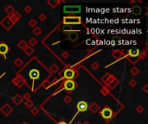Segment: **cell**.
I'll use <instances>...</instances> for the list:
<instances>
[{
  "mask_svg": "<svg viewBox=\"0 0 148 124\" xmlns=\"http://www.w3.org/2000/svg\"><path fill=\"white\" fill-rule=\"evenodd\" d=\"M63 24L66 25H78L81 24L82 21L81 16H66L63 17Z\"/></svg>",
  "mask_w": 148,
  "mask_h": 124,
  "instance_id": "1",
  "label": "cell"
},
{
  "mask_svg": "<svg viewBox=\"0 0 148 124\" xmlns=\"http://www.w3.org/2000/svg\"><path fill=\"white\" fill-rule=\"evenodd\" d=\"M100 115L106 121H109L113 117V111L108 106H105L103 109L100 110Z\"/></svg>",
  "mask_w": 148,
  "mask_h": 124,
  "instance_id": "2",
  "label": "cell"
},
{
  "mask_svg": "<svg viewBox=\"0 0 148 124\" xmlns=\"http://www.w3.org/2000/svg\"><path fill=\"white\" fill-rule=\"evenodd\" d=\"M0 25H1L6 31H10L12 27L15 25V23L13 22V21L11 20L10 16H6L0 21Z\"/></svg>",
  "mask_w": 148,
  "mask_h": 124,
  "instance_id": "3",
  "label": "cell"
},
{
  "mask_svg": "<svg viewBox=\"0 0 148 124\" xmlns=\"http://www.w3.org/2000/svg\"><path fill=\"white\" fill-rule=\"evenodd\" d=\"M81 8L80 5H66L63 7V11L66 14H77L80 13Z\"/></svg>",
  "mask_w": 148,
  "mask_h": 124,
  "instance_id": "4",
  "label": "cell"
},
{
  "mask_svg": "<svg viewBox=\"0 0 148 124\" xmlns=\"http://www.w3.org/2000/svg\"><path fill=\"white\" fill-rule=\"evenodd\" d=\"M77 75L78 73L72 68H68L63 71V78L66 79V80H74Z\"/></svg>",
  "mask_w": 148,
  "mask_h": 124,
  "instance_id": "5",
  "label": "cell"
},
{
  "mask_svg": "<svg viewBox=\"0 0 148 124\" xmlns=\"http://www.w3.org/2000/svg\"><path fill=\"white\" fill-rule=\"evenodd\" d=\"M11 83L13 84V85H14L15 86H17V87L22 88L24 85H26L27 81H26V79H25L22 76V75L18 74V75H17V76L15 77L14 79L11 80Z\"/></svg>",
  "mask_w": 148,
  "mask_h": 124,
  "instance_id": "6",
  "label": "cell"
},
{
  "mask_svg": "<svg viewBox=\"0 0 148 124\" xmlns=\"http://www.w3.org/2000/svg\"><path fill=\"white\" fill-rule=\"evenodd\" d=\"M78 85L74 80H64L63 82V88L68 92H72L75 91Z\"/></svg>",
  "mask_w": 148,
  "mask_h": 124,
  "instance_id": "7",
  "label": "cell"
},
{
  "mask_svg": "<svg viewBox=\"0 0 148 124\" xmlns=\"http://www.w3.org/2000/svg\"><path fill=\"white\" fill-rule=\"evenodd\" d=\"M0 111L5 116L8 117L9 115L13 112V108L9 104H5L3 106L0 108Z\"/></svg>",
  "mask_w": 148,
  "mask_h": 124,
  "instance_id": "8",
  "label": "cell"
},
{
  "mask_svg": "<svg viewBox=\"0 0 148 124\" xmlns=\"http://www.w3.org/2000/svg\"><path fill=\"white\" fill-rule=\"evenodd\" d=\"M10 52V47L5 42L0 43V55L6 60V54Z\"/></svg>",
  "mask_w": 148,
  "mask_h": 124,
  "instance_id": "9",
  "label": "cell"
},
{
  "mask_svg": "<svg viewBox=\"0 0 148 124\" xmlns=\"http://www.w3.org/2000/svg\"><path fill=\"white\" fill-rule=\"evenodd\" d=\"M112 56H113V58L115 60V62H117L119 60H121L122 58L125 57L124 51H123V50L115 49V50H113V51L112 52Z\"/></svg>",
  "mask_w": 148,
  "mask_h": 124,
  "instance_id": "10",
  "label": "cell"
},
{
  "mask_svg": "<svg viewBox=\"0 0 148 124\" xmlns=\"http://www.w3.org/2000/svg\"><path fill=\"white\" fill-rule=\"evenodd\" d=\"M139 52H140V50L138 49V48H130L127 51V55H126V57L136 59L139 57Z\"/></svg>",
  "mask_w": 148,
  "mask_h": 124,
  "instance_id": "11",
  "label": "cell"
},
{
  "mask_svg": "<svg viewBox=\"0 0 148 124\" xmlns=\"http://www.w3.org/2000/svg\"><path fill=\"white\" fill-rule=\"evenodd\" d=\"M76 108L77 110L80 111V112H85L88 109V104L86 101H80V102L77 103Z\"/></svg>",
  "mask_w": 148,
  "mask_h": 124,
  "instance_id": "12",
  "label": "cell"
},
{
  "mask_svg": "<svg viewBox=\"0 0 148 124\" xmlns=\"http://www.w3.org/2000/svg\"><path fill=\"white\" fill-rule=\"evenodd\" d=\"M29 76L33 81H35V80H37V79H39L40 72L37 69H32V70H30L29 72Z\"/></svg>",
  "mask_w": 148,
  "mask_h": 124,
  "instance_id": "13",
  "label": "cell"
},
{
  "mask_svg": "<svg viewBox=\"0 0 148 124\" xmlns=\"http://www.w3.org/2000/svg\"><path fill=\"white\" fill-rule=\"evenodd\" d=\"M78 38H79V34H78V31H70L69 34H68V37L67 39L69 40L70 41H76Z\"/></svg>",
  "mask_w": 148,
  "mask_h": 124,
  "instance_id": "14",
  "label": "cell"
},
{
  "mask_svg": "<svg viewBox=\"0 0 148 124\" xmlns=\"http://www.w3.org/2000/svg\"><path fill=\"white\" fill-rule=\"evenodd\" d=\"M12 102H13V104L16 105V106H19V105L22 104L23 102H24V99H23L22 96L19 95V94H16L13 97H12Z\"/></svg>",
  "mask_w": 148,
  "mask_h": 124,
  "instance_id": "15",
  "label": "cell"
},
{
  "mask_svg": "<svg viewBox=\"0 0 148 124\" xmlns=\"http://www.w3.org/2000/svg\"><path fill=\"white\" fill-rule=\"evenodd\" d=\"M88 110H89L91 112L93 113V114H96L98 111H100V106H99V104H97V103L94 102L93 104H91L89 106H88Z\"/></svg>",
  "mask_w": 148,
  "mask_h": 124,
  "instance_id": "16",
  "label": "cell"
},
{
  "mask_svg": "<svg viewBox=\"0 0 148 124\" xmlns=\"http://www.w3.org/2000/svg\"><path fill=\"white\" fill-rule=\"evenodd\" d=\"M131 13L134 15V16H139V15L142 13V9H141L140 6L134 5L131 8Z\"/></svg>",
  "mask_w": 148,
  "mask_h": 124,
  "instance_id": "17",
  "label": "cell"
},
{
  "mask_svg": "<svg viewBox=\"0 0 148 124\" xmlns=\"http://www.w3.org/2000/svg\"><path fill=\"white\" fill-rule=\"evenodd\" d=\"M10 16V18H11V20L13 21L14 23H17V22H18V21L21 19V17H22L21 14L18 11H15L14 13Z\"/></svg>",
  "mask_w": 148,
  "mask_h": 124,
  "instance_id": "18",
  "label": "cell"
},
{
  "mask_svg": "<svg viewBox=\"0 0 148 124\" xmlns=\"http://www.w3.org/2000/svg\"><path fill=\"white\" fill-rule=\"evenodd\" d=\"M47 3L51 8H53V9H56L58 5H60V4L62 3V2H61L60 0H48Z\"/></svg>",
  "mask_w": 148,
  "mask_h": 124,
  "instance_id": "19",
  "label": "cell"
},
{
  "mask_svg": "<svg viewBox=\"0 0 148 124\" xmlns=\"http://www.w3.org/2000/svg\"><path fill=\"white\" fill-rule=\"evenodd\" d=\"M116 79V78H115V76L114 75H113V74H111V73H110V74L108 75V77H107V79H106V81L104 82V84L106 85V86H108L111 83H113V81H114Z\"/></svg>",
  "mask_w": 148,
  "mask_h": 124,
  "instance_id": "20",
  "label": "cell"
},
{
  "mask_svg": "<svg viewBox=\"0 0 148 124\" xmlns=\"http://www.w3.org/2000/svg\"><path fill=\"white\" fill-rule=\"evenodd\" d=\"M15 11H16V10H15V8L10 5H8L7 7L5 9V12L7 14V16H11V15L13 14Z\"/></svg>",
  "mask_w": 148,
  "mask_h": 124,
  "instance_id": "21",
  "label": "cell"
},
{
  "mask_svg": "<svg viewBox=\"0 0 148 124\" xmlns=\"http://www.w3.org/2000/svg\"><path fill=\"white\" fill-rule=\"evenodd\" d=\"M18 48H20L21 50L24 51L25 48L28 47V43H27V41H25L24 40H21L18 43Z\"/></svg>",
  "mask_w": 148,
  "mask_h": 124,
  "instance_id": "22",
  "label": "cell"
},
{
  "mask_svg": "<svg viewBox=\"0 0 148 124\" xmlns=\"http://www.w3.org/2000/svg\"><path fill=\"white\" fill-rule=\"evenodd\" d=\"M100 92H101V94L102 96H107V95H109L110 90L107 87V86H102V87L101 88V90H100Z\"/></svg>",
  "mask_w": 148,
  "mask_h": 124,
  "instance_id": "23",
  "label": "cell"
},
{
  "mask_svg": "<svg viewBox=\"0 0 148 124\" xmlns=\"http://www.w3.org/2000/svg\"><path fill=\"white\" fill-rule=\"evenodd\" d=\"M37 40L36 39V38H34V37H32V38H30L29 40V41L27 43H28V46H29V47H34L35 46H37Z\"/></svg>",
  "mask_w": 148,
  "mask_h": 124,
  "instance_id": "24",
  "label": "cell"
},
{
  "mask_svg": "<svg viewBox=\"0 0 148 124\" xmlns=\"http://www.w3.org/2000/svg\"><path fill=\"white\" fill-rule=\"evenodd\" d=\"M24 52L25 53V54H26L27 56H30V55H32L33 53H34V48L28 46V47L24 50Z\"/></svg>",
  "mask_w": 148,
  "mask_h": 124,
  "instance_id": "25",
  "label": "cell"
},
{
  "mask_svg": "<svg viewBox=\"0 0 148 124\" xmlns=\"http://www.w3.org/2000/svg\"><path fill=\"white\" fill-rule=\"evenodd\" d=\"M146 56H147V52H146V50L145 49H144V50H141L140 52H139V60H145V58H146Z\"/></svg>",
  "mask_w": 148,
  "mask_h": 124,
  "instance_id": "26",
  "label": "cell"
},
{
  "mask_svg": "<svg viewBox=\"0 0 148 124\" xmlns=\"http://www.w3.org/2000/svg\"><path fill=\"white\" fill-rule=\"evenodd\" d=\"M59 69H60V68H59V66L56 64H53L50 67V72H51L52 73H54V74H55V73H56V72H58Z\"/></svg>",
  "mask_w": 148,
  "mask_h": 124,
  "instance_id": "27",
  "label": "cell"
},
{
  "mask_svg": "<svg viewBox=\"0 0 148 124\" xmlns=\"http://www.w3.org/2000/svg\"><path fill=\"white\" fill-rule=\"evenodd\" d=\"M130 73L133 75V76H137V75L139 73V69L138 68V67L134 66L133 68L130 69Z\"/></svg>",
  "mask_w": 148,
  "mask_h": 124,
  "instance_id": "28",
  "label": "cell"
},
{
  "mask_svg": "<svg viewBox=\"0 0 148 124\" xmlns=\"http://www.w3.org/2000/svg\"><path fill=\"white\" fill-rule=\"evenodd\" d=\"M23 64H24V61H23V60L21 58H17L16 60H14V65L16 66L17 67H20L23 66Z\"/></svg>",
  "mask_w": 148,
  "mask_h": 124,
  "instance_id": "29",
  "label": "cell"
},
{
  "mask_svg": "<svg viewBox=\"0 0 148 124\" xmlns=\"http://www.w3.org/2000/svg\"><path fill=\"white\" fill-rule=\"evenodd\" d=\"M119 84H120V81L118 80L117 79H116L113 82V83H111L108 86H107V88H108V89H110V90H113L116 87V86L119 85Z\"/></svg>",
  "mask_w": 148,
  "mask_h": 124,
  "instance_id": "30",
  "label": "cell"
},
{
  "mask_svg": "<svg viewBox=\"0 0 148 124\" xmlns=\"http://www.w3.org/2000/svg\"><path fill=\"white\" fill-rule=\"evenodd\" d=\"M32 33L35 35H37V36H39V35L42 34V29H41V28H39V27H35L32 30Z\"/></svg>",
  "mask_w": 148,
  "mask_h": 124,
  "instance_id": "31",
  "label": "cell"
},
{
  "mask_svg": "<svg viewBox=\"0 0 148 124\" xmlns=\"http://www.w3.org/2000/svg\"><path fill=\"white\" fill-rule=\"evenodd\" d=\"M24 105H25V106H26L28 109H31L32 107L35 106V104H34V102H33L32 100H27V101H25Z\"/></svg>",
  "mask_w": 148,
  "mask_h": 124,
  "instance_id": "32",
  "label": "cell"
},
{
  "mask_svg": "<svg viewBox=\"0 0 148 124\" xmlns=\"http://www.w3.org/2000/svg\"><path fill=\"white\" fill-rule=\"evenodd\" d=\"M28 24H29V26L30 27V28H35V27H37V22L34 19V18H32V19H30L29 21Z\"/></svg>",
  "mask_w": 148,
  "mask_h": 124,
  "instance_id": "33",
  "label": "cell"
},
{
  "mask_svg": "<svg viewBox=\"0 0 148 124\" xmlns=\"http://www.w3.org/2000/svg\"><path fill=\"white\" fill-rule=\"evenodd\" d=\"M63 102L67 104H69L72 102V96H70L69 95H66L63 97Z\"/></svg>",
  "mask_w": 148,
  "mask_h": 124,
  "instance_id": "34",
  "label": "cell"
},
{
  "mask_svg": "<svg viewBox=\"0 0 148 124\" xmlns=\"http://www.w3.org/2000/svg\"><path fill=\"white\" fill-rule=\"evenodd\" d=\"M30 113L32 114L33 115H37V114L39 113V109L37 108V107H32V108L30 109Z\"/></svg>",
  "mask_w": 148,
  "mask_h": 124,
  "instance_id": "35",
  "label": "cell"
},
{
  "mask_svg": "<svg viewBox=\"0 0 148 124\" xmlns=\"http://www.w3.org/2000/svg\"><path fill=\"white\" fill-rule=\"evenodd\" d=\"M99 67H100V64H99L98 62H96V61L93 62L92 64H91V68H92L93 70H94V71L98 70Z\"/></svg>",
  "mask_w": 148,
  "mask_h": 124,
  "instance_id": "36",
  "label": "cell"
},
{
  "mask_svg": "<svg viewBox=\"0 0 148 124\" xmlns=\"http://www.w3.org/2000/svg\"><path fill=\"white\" fill-rule=\"evenodd\" d=\"M31 10H32V8H31V6H30V5H26V6H24V11L25 12V13H27V14L30 13Z\"/></svg>",
  "mask_w": 148,
  "mask_h": 124,
  "instance_id": "37",
  "label": "cell"
},
{
  "mask_svg": "<svg viewBox=\"0 0 148 124\" xmlns=\"http://www.w3.org/2000/svg\"><path fill=\"white\" fill-rule=\"evenodd\" d=\"M38 18H39V20L41 21V22H44V21L47 20V16H46L44 13H42V14L39 15Z\"/></svg>",
  "mask_w": 148,
  "mask_h": 124,
  "instance_id": "38",
  "label": "cell"
},
{
  "mask_svg": "<svg viewBox=\"0 0 148 124\" xmlns=\"http://www.w3.org/2000/svg\"><path fill=\"white\" fill-rule=\"evenodd\" d=\"M30 96H30V94H29V92H25L22 97H23V99H24V100L27 101V100H30Z\"/></svg>",
  "mask_w": 148,
  "mask_h": 124,
  "instance_id": "39",
  "label": "cell"
},
{
  "mask_svg": "<svg viewBox=\"0 0 148 124\" xmlns=\"http://www.w3.org/2000/svg\"><path fill=\"white\" fill-rule=\"evenodd\" d=\"M136 111L139 114H141V113L144 112V107L142 105H138V106L136 107Z\"/></svg>",
  "mask_w": 148,
  "mask_h": 124,
  "instance_id": "40",
  "label": "cell"
},
{
  "mask_svg": "<svg viewBox=\"0 0 148 124\" xmlns=\"http://www.w3.org/2000/svg\"><path fill=\"white\" fill-rule=\"evenodd\" d=\"M128 84H129V85H130L131 87L134 88V87H135V86L137 85V81L135 80V79H131V80L129 81Z\"/></svg>",
  "mask_w": 148,
  "mask_h": 124,
  "instance_id": "41",
  "label": "cell"
},
{
  "mask_svg": "<svg viewBox=\"0 0 148 124\" xmlns=\"http://www.w3.org/2000/svg\"><path fill=\"white\" fill-rule=\"evenodd\" d=\"M62 57L66 60V59H68L69 57V53L68 51H63L62 54Z\"/></svg>",
  "mask_w": 148,
  "mask_h": 124,
  "instance_id": "42",
  "label": "cell"
},
{
  "mask_svg": "<svg viewBox=\"0 0 148 124\" xmlns=\"http://www.w3.org/2000/svg\"><path fill=\"white\" fill-rule=\"evenodd\" d=\"M142 89H143L144 92H145V93H148V84H145V85L143 86Z\"/></svg>",
  "mask_w": 148,
  "mask_h": 124,
  "instance_id": "43",
  "label": "cell"
},
{
  "mask_svg": "<svg viewBox=\"0 0 148 124\" xmlns=\"http://www.w3.org/2000/svg\"><path fill=\"white\" fill-rule=\"evenodd\" d=\"M57 124H69V123H68L67 121H65L64 120H61V121H59Z\"/></svg>",
  "mask_w": 148,
  "mask_h": 124,
  "instance_id": "44",
  "label": "cell"
},
{
  "mask_svg": "<svg viewBox=\"0 0 148 124\" xmlns=\"http://www.w3.org/2000/svg\"><path fill=\"white\" fill-rule=\"evenodd\" d=\"M138 1H135V0H132V1H130V4H136Z\"/></svg>",
  "mask_w": 148,
  "mask_h": 124,
  "instance_id": "45",
  "label": "cell"
},
{
  "mask_svg": "<svg viewBox=\"0 0 148 124\" xmlns=\"http://www.w3.org/2000/svg\"><path fill=\"white\" fill-rule=\"evenodd\" d=\"M82 124H91V123H90V122H89V121H84V122L82 123Z\"/></svg>",
  "mask_w": 148,
  "mask_h": 124,
  "instance_id": "46",
  "label": "cell"
},
{
  "mask_svg": "<svg viewBox=\"0 0 148 124\" xmlns=\"http://www.w3.org/2000/svg\"><path fill=\"white\" fill-rule=\"evenodd\" d=\"M21 124H29L28 122H27V121H23V122L22 123H21Z\"/></svg>",
  "mask_w": 148,
  "mask_h": 124,
  "instance_id": "47",
  "label": "cell"
},
{
  "mask_svg": "<svg viewBox=\"0 0 148 124\" xmlns=\"http://www.w3.org/2000/svg\"><path fill=\"white\" fill-rule=\"evenodd\" d=\"M75 124H82V122H81V121H78V122H76Z\"/></svg>",
  "mask_w": 148,
  "mask_h": 124,
  "instance_id": "48",
  "label": "cell"
},
{
  "mask_svg": "<svg viewBox=\"0 0 148 124\" xmlns=\"http://www.w3.org/2000/svg\"><path fill=\"white\" fill-rule=\"evenodd\" d=\"M4 75H5V73H3V74H2V75H1V76H0V78H2V77H3V76H4Z\"/></svg>",
  "mask_w": 148,
  "mask_h": 124,
  "instance_id": "49",
  "label": "cell"
},
{
  "mask_svg": "<svg viewBox=\"0 0 148 124\" xmlns=\"http://www.w3.org/2000/svg\"><path fill=\"white\" fill-rule=\"evenodd\" d=\"M0 96H1V94H0Z\"/></svg>",
  "mask_w": 148,
  "mask_h": 124,
  "instance_id": "50",
  "label": "cell"
}]
</instances>
